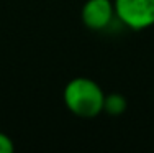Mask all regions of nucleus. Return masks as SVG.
I'll return each mask as SVG.
<instances>
[{"instance_id": "obj_2", "label": "nucleus", "mask_w": 154, "mask_h": 153, "mask_svg": "<svg viewBox=\"0 0 154 153\" xmlns=\"http://www.w3.org/2000/svg\"><path fill=\"white\" fill-rule=\"evenodd\" d=\"M115 17L126 28L134 31L154 25V0H113Z\"/></svg>"}, {"instance_id": "obj_3", "label": "nucleus", "mask_w": 154, "mask_h": 153, "mask_svg": "<svg viewBox=\"0 0 154 153\" xmlns=\"http://www.w3.org/2000/svg\"><path fill=\"white\" fill-rule=\"evenodd\" d=\"M80 18L89 30H105L115 18L113 0H85V3L82 5Z\"/></svg>"}, {"instance_id": "obj_4", "label": "nucleus", "mask_w": 154, "mask_h": 153, "mask_svg": "<svg viewBox=\"0 0 154 153\" xmlns=\"http://www.w3.org/2000/svg\"><path fill=\"white\" fill-rule=\"evenodd\" d=\"M128 109V100L123 94H118V92H113V94H108L105 96V100H103V112L112 117H118L126 112Z\"/></svg>"}, {"instance_id": "obj_5", "label": "nucleus", "mask_w": 154, "mask_h": 153, "mask_svg": "<svg viewBox=\"0 0 154 153\" xmlns=\"http://www.w3.org/2000/svg\"><path fill=\"white\" fill-rule=\"evenodd\" d=\"M13 150H15V145H13L12 138L0 132V153H12Z\"/></svg>"}, {"instance_id": "obj_1", "label": "nucleus", "mask_w": 154, "mask_h": 153, "mask_svg": "<svg viewBox=\"0 0 154 153\" xmlns=\"http://www.w3.org/2000/svg\"><path fill=\"white\" fill-rule=\"evenodd\" d=\"M62 99L71 114L80 119H94L103 112V89L89 78H74L66 84Z\"/></svg>"}]
</instances>
